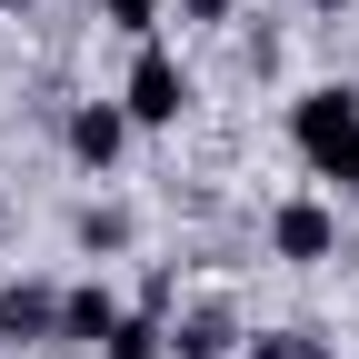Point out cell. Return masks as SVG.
Wrapping results in <instances>:
<instances>
[{"label": "cell", "instance_id": "obj_5", "mask_svg": "<svg viewBox=\"0 0 359 359\" xmlns=\"http://www.w3.org/2000/svg\"><path fill=\"white\" fill-rule=\"evenodd\" d=\"M0 339H60V290L11 280V290H0Z\"/></svg>", "mask_w": 359, "mask_h": 359}, {"label": "cell", "instance_id": "obj_11", "mask_svg": "<svg viewBox=\"0 0 359 359\" xmlns=\"http://www.w3.org/2000/svg\"><path fill=\"white\" fill-rule=\"evenodd\" d=\"M80 240H90V250H120V240H130V210H90Z\"/></svg>", "mask_w": 359, "mask_h": 359}, {"label": "cell", "instance_id": "obj_8", "mask_svg": "<svg viewBox=\"0 0 359 359\" xmlns=\"http://www.w3.org/2000/svg\"><path fill=\"white\" fill-rule=\"evenodd\" d=\"M160 349H170V339H160V320H150V309H130V320L100 339V359H160Z\"/></svg>", "mask_w": 359, "mask_h": 359}, {"label": "cell", "instance_id": "obj_9", "mask_svg": "<svg viewBox=\"0 0 359 359\" xmlns=\"http://www.w3.org/2000/svg\"><path fill=\"white\" fill-rule=\"evenodd\" d=\"M250 359H330L309 330H269V339H250Z\"/></svg>", "mask_w": 359, "mask_h": 359}, {"label": "cell", "instance_id": "obj_6", "mask_svg": "<svg viewBox=\"0 0 359 359\" xmlns=\"http://www.w3.org/2000/svg\"><path fill=\"white\" fill-rule=\"evenodd\" d=\"M120 320H130V309H120V299H110L100 280H90V290H60V339H90V349H100V339H110Z\"/></svg>", "mask_w": 359, "mask_h": 359}, {"label": "cell", "instance_id": "obj_7", "mask_svg": "<svg viewBox=\"0 0 359 359\" xmlns=\"http://www.w3.org/2000/svg\"><path fill=\"white\" fill-rule=\"evenodd\" d=\"M170 349H180V359H219V349H230V309H200V320H180V330H170Z\"/></svg>", "mask_w": 359, "mask_h": 359}, {"label": "cell", "instance_id": "obj_10", "mask_svg": "<svg viewBox=\"0 0 359 359\" xmlns=\"http://www.w3.org/2000/svg\"><path fill=\"white\" fill-rule=\"evenodd\" d=\"M100 11H110V30H130V40L160 30V0H100Z\"/></svg>", "mask_w": 359, "mask_h": 359}, {"label": "cell", "instance_id": "obj_12", "mask_svg": "<svg viewBox=\"0 0 359 359\" xmlns=\"http://www.w3.org/2000/svg\"><path fill=\"white\" fill-rule=\"evenodd\" d=\"M330 180H339V190H359V130H349L339 150H330Z\"/></svg>", "mask_w": 359, "mask_h": 359}, {"label": "cell", "instance_id": "obj_14", "mask_svg": "<svg viewBox=\"0 0 359 359\" xmlns=\"http://www.w3.org/2000/svg\"><path fill=\"white\" fill-rule=\"evenodd\" d=\"M320 11H339V0H320Z\"/></svg>", "mask_w": 359, "mask_h": 359}, {"label": "cell", "instance_id": "obj_2", "mask_svg": "<svg viewBox=\"0 0 359 359\" xmlns=\"http://www.w3.org/2000/svg\"><path fill=\"white\" fill-rule=\"evenodd\" d=\"M349 130H359V90H349V80H330V90H309V100L290 110V140H299L309 160H320V170H330V150L349 140Z\"/></svg>", "mask_w": 359, "mask_h": 359}, {"label": "cell", "instance_id": "obj_13", "mask_svg": "<svg viewBox=\"0 0 359 359\" xmlns=\"http://www.w3.org/2000/svg\"><path fill=\"white\" fill-rule=\"evenodd\" d=\"M240 0H180V20H230Z\"/></svg>", "mask_w": 359, "mask_h": 359}, {"label": "cell", "instance_id": "obj_3", "mask_svg": "<svg viewBox=\"0 0 359 359\" xmlns=\"http://www.w3.org/2000/svg\"><path fill=\"white\" fill-rule=\"evenodd\" d=\"M269 250H280V259H330V250H339V219H330L320 200H280V219H269Z\"/></svg>", "mask_w": 359, "mask_h": 359}, {"label": "cell", "instance_id": "obj_4", "mask_svg": "<svg viewBox=\"0 0 359 359\" xmlns=\"http://www.w3.org/2000/svg\"><path fill=\"white\" fill-rule=\"evenodd\" d=\"M120 150H130V110H120V100H80V110H70V160L110 170Z\"/></svg>", "mask_w": 359, "mask_h": 359}, {"label": "cell", "instance_id": "obj_15", "mask_svg": "<svg viewBox=\"0 0 359 359\" xmlns=\"http://www.w3.org/2000/svg\"><path fill=\"white\" fill-rule=\"evenodd\" d=\"M0 11H11V0H0Z\"/></svg>", "mask_w": 359, "mask_h": 359}, {"label": "cell", "instance_id": "obj_1", "mask_svg": "<svg viewBox=\"0 0 359 359\" xmlns=\"http://www.w3.org/2000/svg\"><path fill=\"white\" fill-rule=\"evenodd\" d=\"M180 100H190L180 60L160 50V40H140V60H130V90H120V110H130V120H150V130H170V120H180Z\"/></svg>", "mask_w": 359, "mask_h": 359}]
</instances>
